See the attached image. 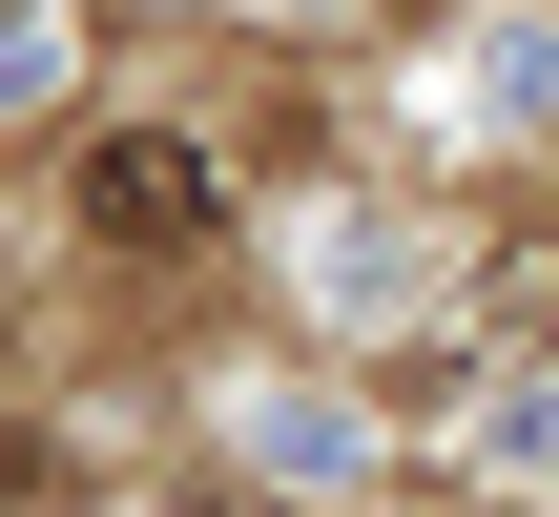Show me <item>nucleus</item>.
<instances>
[{"label":"nucleus","mask_w":559,"mask_h":517,"mask_svg":"<svg viewBox=\"0 0 559 517\" xmlns=\"http://www.w3.org/2000/svg\"><path fill=\"white\" fill-rule=\"evenodd\" d=\"M207 207H228V166H207L187 124H104V145H83V228H104V249H187Z\"/></svg>","instance_id":"f257e3e1"},{"label":"nucleus","mask_w":559,"mask_h":517,"mask_svg":"<svg viewBox=\"0 0 559 517\" xmlns=\"http://www.w3.org/2000/svg\"><path fill=\"white\" fill-rule=\"evenodd\" d=\"M0 517H83V435L21 414V435H0Z\"/></svg>","instance_id":"f03ea898"},{"label":"nucleus","mask_w":559,"mask_h":517,"mask_svg":"<svg viewBox=\"0 0 559 517\" xmlns=\"http://www.w3.org/2000/svg\"><path fill=\"white\" fill-rule=\"evenodd\" d=\"M0 21H21V0H0Z\"/></svg>","instance_id":"7ed1b4c3"}]
</instances>
